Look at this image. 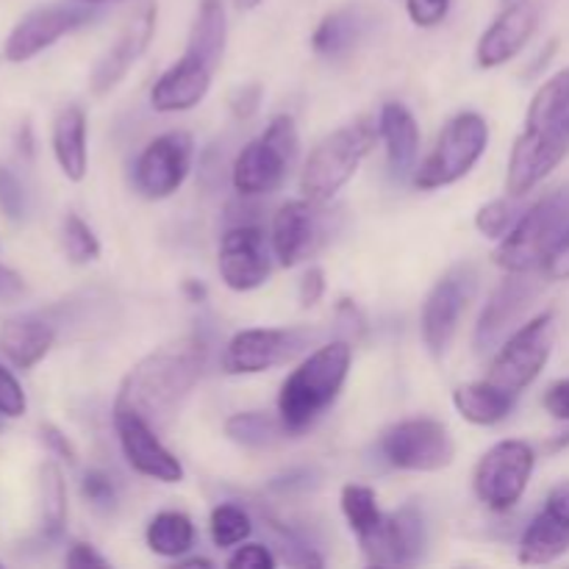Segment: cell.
<instances>
[{
	"label": "cell",
	"instance_id": "cell-1",
	"mask_svg": "<svg viewBox=\"0 0 569 569\" xmlns=\"http://www.w3.org/2000/svg\"><path fill=\"white\" fill-rule=\"evenodd\" d=\"M206 370V345L181 337L131 367L117 389V406H128L150 426L164 428L181 411Z\"/></svg>",
	"mask_w": 569,
	"mask_h": 569
},
{
	"label": "cell",
	"instance_id": "cell-2",
	"mask_svg": "<svg viewBox=\"0 0 569 569\" xmlns=\"http://www.w3.org/2000/svg\"><path fill=\"white\" fill-rule=\"evenodd\" d=\"M569 156V67L553 72L526 111V126L511 148L506 189L511 198L533 192Z\"/></svg>",
	"mask_w": 569,
	"mask_h": 569
},
{
	"label": "cell",
	"instance_id": "cell-3",
	"mask_svg": "<svg viewBox=\"0 0 569 569\" xmlns=\"http://www.w3.org/2000/svg\"><path fill=\"white\" fill-rule=\"evenodd\" d=\"M353 365V345L348 339H333L306 356L287 376L278 392V417L287 433L309 431L328 409L339 400Z\"/></svg>",
	"mask_w": 569,
	"mask_h": 569
},
{
	"label": "cell",
	"instance_id": "cell-4",
	"mask_svg": "<svg viewBox=\"0 0 569 569\" xmlns=\"http://www.w3.org/2000/svg\"><path fill=\"white\" fill-rule=\"evenodd\" d=\"M378 142V126L370 120H356L350 126L328 133L306 159L300 172V192L315 203H328L339 189L359 172L361 161Z\"/></svg>",
	"mask_w": 569,
	"mask_h": 569
},
{
	"label": "cell",
	"instance_id": "cell-5",
	"mask_svg": "<svg viewBox=\"0 0 569 569\" xmlns=\"http://www.w3.org/2000/svg\"><path fill=\"white\" fill-rule=\"evenodd\" d=\"M569 231V189L539 198L520 214L495 248V264L506 272L542 270L553 244Z\"/></svg>",
	"mask_w": 569,
	"mask_h": 569
},
{
	"label": "cell",
	"instance_id": "cell-6",
	"mask_svg": "<svg viewBox=\"0 0 569 569\" xmlns=\"http://www.w3.org/2000/svg\"><path fill=\"white\" fill-rule=\"evenodd\" d=\"M298 148L300 137L295 120L289 114H276L267 122L264 133L250 139L233 159V189L242 198H261V194L276 192L287 181Z\"/></svg>",
	"mask_w": 569,
	"mask_h": 569
},
{
	"label": "cell",
	"instance_id": "cell-7",
	"mask_svg": "<svg viewBox=\"0 0 569 569\" xmlns=\"http://www.w3.org/2000/svg\"><path fill=\"white\" fill-rule=\"evenodd\" d=\"M489 144V126L478 111H461L439 133L437 144L415 170V187L422 192L450 187L470 176Z\"/></svg>",
	"mask_w": 569,
	"mask_h": 569
},
{
	"label": "cell",
	"instance_id": "cell-8",
	"mask_svg": "<svg viewBox=\"0 0 569 569\" xmlns=\"http://www.w3.org/2000/svg\"><path fill=\"white\" fill-rule=\"evenodd\" d=\"M556 345V317L553 311L531 317L520 328L509 333L489 365V381L498 383L506 392L520 398L548 367Z\"/></svg>",
	"mask_w": 569,
	"mask_h": 569
},
{
	"label": "cell",
	"instance_id": "cell-9",
	"mask_svg": "<svg viewBox=\"0 0 569 569\" xmlns=\"http://www.w3.org/2000/svg\"><path fill=\"white\" fill-rule=\"evenodd\" d=\"M533 470H537V450L522 439H503L492 445L472 470L476 498L487 509L503 515L520 503Z\"/></svg>",
	"mask_w": 569,
	"mask_h": 569
},
{
	"label": "cell",
	"instance_id": "cell-10",
	"mask_svg": "<svg viewBox=\"0 0 569 569\" xmlns=\"http://www.w3.org/2000/svg\"><path fill=\"white\" fill-rule=\"evenodd\" d=\"M378 450L395 470L406 472H439L448 470L456 459V442L448 426L433 417H409L378 439Z\"/></svg>",
	"mask_w": 569,
	"mask_h": 569
},
{
	"label": "cell",
	"instance_id": "cell-11",
	"mask_svg": "<svg viewBox=\"0 0 569 569\" xmlns=\"http://www.w3.org/2000/svg\"><path fill=\"white\" fill-rule=\"evenodd\" d=\"M309 342L311 333L306 328H244L222 350V370L228 376H259L292 361Z\"/></svg>",
	"mask_w": 569,
	"mask_h": 569
},
{
	"label": "cell",
	"instance_id": "cell-12",
	"mask_svg": "<svg viewBox=\"0 0 569 569\" xmlns=\"http://www.w3.org/2000/svg\"><path fill=\"white\" fill-rule=\"evenodd\" d=\"M194 159V139L187 131H167L144 144L133 164V187L142 198H172L189 178Z\"/></svg>",
	"mask_w": 569,
	"mask_h": 569
},
{
	"label": "cell",
	"instance_id": "cell-13",
	"mask_svg": "<svg viewBox=\"0 0 569 569\" xmlns=\"http://www.w3.org/2000/svg\"><path fill=\"white\" fill-rule=\"evenodd\" d=\"M476 289V276L472 267H456L448 276L439 278L433 289L428 292L420 315L422 342L433 359H445L459 333L461 315L467 311V303Z\"/></svg>",
	"mask_w": 569,
	"mask_h": 569
},
{
	"label": "cell",
	"instance_id": "cell-14",
	"mask_svg": "<svg viewBox=\"0 0 569 569\" xmlns=\"http://www.w3.org/2000/svg\"><path fill=\"white\" fill-rule=\"evenodd\" d=\"M114 431L122 459L133 472L159 483H181L187 478L178 456L167 450V445L156 433V426H150L142 415L114 403Z\"/></svg>",
	"mask_w": 569,
	"mask_h": 569
},
{
	"label": "cell",
	"instance_id": "cell-15",
	"mask_svg": "<svg viewBox=\"0 0 569 569\" xmlns=\"http://www.w3.org/2000/svg\"><path fill=\"white\" fill-rule=\"evenodd\" d=\"M94 17L87 3H50L28 11L9 31L3 44V56L11 64H22L59 42L67 33L78 31Z\"/></svg>",
	"mask_w": 569,
	"mask_h": 569
},
{
	"label": "cell",
	"instance_id": "cell-16",
	"mask_svg": "<svg viewBox=\"0 0 569 569\" xmlns=\"http://www.w3.org/2000/svg\"><path fill=\"white\" fill-rule=\"evenodd\" d=\"M217 270L222 283L233 292H253L270 278V253H267L264 231L253 222H239L228 228L217 250Z\"/></svg>",
	"mask_w": 569,
	"mask_h": 569
},
{
	"label": "cell",
	"instance_id": "cell-17",
	"mask_svg": "<svg viewBox=\"0 0 569 569\" xmlns=\"http://www.w3.org/2000/svg\"><path fill=\"white\" fill-rule=\"evenodd\" d=\"M156 20H159L156 0H139L122 31L117 33L114 44L94 64L92 78H89V87L94 94H109L128 76V70L142 59L156 37Z\"/></svg>",
	"mask_w": 569,
	"mask_h": 569
},
{
	"label": "cell",
	"instance_id": "cell-18",
	"mask_svg": "<svg viewBox=\"0 0 569 569\" xmlns=\"http://www.w3.org/2000/svg\"><path fill=\"white\" fill-rule=\"evenodd\" d=\"M428 533L417 506H403L383 517V526L370 539L359 542L361 553L376 567H409L426 553Z\"/></svg>",
	"mask_w": 569,
	"mask_h": 569
},
{
	"label": "cell",
	"instance_id": "cell-19",
	"mask_svg": "<svg viewBox=\"0 0 569 569\" xmlns=\"http://www.w3.org/2000/svg\"><path fill=\"white\" fill-rule=\"evenodd\" d=\"M569 553V481L559 483L520 539V565H553Z\"/></svg>",
	"mask_w": 569,
	"mask_h": 569
},
{
	"label": "cell",
	"instance_id": "cell-20",
	"mask_svg": "<svg viewBox=\"0 0 569 569\" xmlns=\"http://www.w3.org/2000/svg\"><path fill=\"white\" fill-rule=\"evenodd\" d=\"M539 26V9L533 0H515L509 9L500 11L498 20L481 33L476 48V61L481 70H495L506 61L517 59L531 42Z\"/></svg>",
	"mask_w": 569,
	"mask_h": 569
},
{
	"label": "cell",
	"instance_id": "cell-21",
	"mask_svg": "<svg viewBox=\"0 0 569 569\" xmlns=\"http://www.w3.org/2000/svg\"><path fill=\"white\" fill-rule=\"evenodd\" d=\"M315 200H287L272 217V253L278 264L295 267L309 259L322 239V214Z\"/></svg>",
	"mask_w": 569,
	"mask_h": 569
},
{
	"label": "cell",
	"instance_id": "cell-22",
	"mask_svg": "<svg viewBox=\"0 0 569 569\" xmlns=\"http://www.w3.org/2000/svg\"><path fill=\"white\" fill-rule=\"evenodd\" d=\"M533 295H537V287L528 278V272H509L506 281H500V287L495 289L489 303L483 306L481 320L476 326L472 345H476L478 353L492 350L515 328V322H520V317L526 315Z\"/></svg>",
	"mask_w": 569,
	"mask_h": 569
},
{
	"label": "cell",
	"instance_id": "cell-23",
	"mask_svg": "<svg viewBox=\"0 0 569 569\" xmlns=\"http://www.w3.org/2000/svg\"><path fill=\"white\" fill-rule=\"evenodd\" d=\"M217 70H211L206 61L183 53L172 67H167L156 78L150 89V106L161 114H176V111H189L206 100L211 89V78Z\"/></svg>",
	"mask_w": 569,
	"mask_h": 569
},
{
	"label": "cell",
	"instance_id": "cell-24",
	"mask_svg": "<svg viewBox=\"0 0 569 569\" xmlns=\"http://www.w3.org/2000/svg\"><path fill=\"white\" fill-rule=\"evenodd\" d=\"M56 342V328L37 315L11 317L0 326V353L17 370H33Z\"/></svg>",
	"mask_w": 569,
	"mask_h": 569
},
{
	"label": "cell",
	"instance_id": "cell-25",
	"mask_svg": "<svg viewBox=\"0 0 569 569\" xmlns=\"http://www.w3.org/2000/svg\"><path fill=\"white\" fill-rule=\"evenodd\" d=\"M378 137L387 144V164L392 176L406 178L417 170V153H420V126L406 103H383L378 114Z\"/></svg>",
	"mask_w": 569,
	"mask_h": 569
},
{
	"label": "cell",
	"instance_id": "cell-26",
	"mask_svg": "<svg viewBox=\"0 0 569 569\" xmlns=\"http://www.w3.org/2000/svg\"><path fill=\"white\" fill-rule=\"evenodd\" d=\"M53 156L59 170L64 172L67 181L81 183L89 170V150H87V114L81 106L70 103L56 114L53 120Z\"/></svg>",
	"mask_w": 569,
	"mask_h": 569
},
{
	"label": "cell",
	"instance_id": "cell-27",
	"mask_svg": "<svg viewBox=\"0 0 569 569\" xmlns=\"http://www.w3.org/2000/svg\"><path fill=\"white\" fill-rule=\"evenodd\" d=\"M453 406L467 422L472 426L492 428L498 422H503L506 417L515 411L517 395L506 392L498 383H492L489 378L472 383H461L453 392Z\"/></svg>",
	"mask_w": 569,
	"mask_h": 569
},
{
	"label": "cell",
	"instance_id": "cell-28",
	"mask_svg": "<svg viewBox=\"0 0 569 569\" xmlns=\"http://www.w3.org/2000/svg\"><path fill=\"white\" fill-rule=\"evenodd\" d=\"M228 44V17L222 0H200L198 14H194L192 28H189L187 50L183 53L206 61L211 70H220L222 56Z\"/></svg>",
	"mask_w": 569,
	"mask_h": 569
},
{
	"label": "cell",
	"instance_id": "cell-29",
	"mask_svg": "<svg viewBox=\"0 0 569 569\" xmlns=\"http://www.w3.org/2000/svg\"><path fill=\"white\" fill-rule=\"evenodd\" d=\"M194 539H198L194 522L183 511H159L144 531L150 553L161 556V559H183L194 548Z\"/></svg>",
	"mask_w": 569,
	"mask_h": 569
},
{
	"label": "cell",
	"instance_id": "cell-30",
	"mask_svg": "<svg viewBox=\"0 0 569 569\" xmlns=\"http://www.w3.org/2000/svg\"><path fill=\"white\" fill-rule=\"evenodd\" d=\"M39 509H42V537L56 542L67 528V487L56 461H44L39 467Z\"/></svg>",
	"mask_w": 569,
	"mask_h": 569
},
{
	"label": "cell",
	"instance_id": "cell-31",
	"mask_svg": "<svg viewBox=\"0 0 569 569\" xmlns=\"http://www.w3.org/2000/svg\"><path fill=\"white\" fill-rule=\"evenodd\" d=\"M361 37V17L353 9H339L331 11L320 20V26L311 33V48L317 56H326V59H339V56L348 53L356 44V39Z\"/></svg>",
	"mask_w": 569,
	"mask_h": 569
},
{
	"label": "cell",
	"instance_id": "cell-32",
	"mask_svg": "<svg viewBox=\"0 0 569 569\" xmlns=\"http://www.w3.org/2000/svg\"><path fill=\"white\" fill-rule=\"evenodd\" d=\"M226 437L242 448H270L278 439L287 437L281 417L267 411H237L226 420Z\"/></svg>",
	"mask_w": 569,
	"mask_h": 569
},
{
	"label": "cell",
	"instance_id": "cell-33",
	"mask_svg": "<svg viewBox=\"0 0 569 569\" xmlns=\"http://www.w3.org/2000/svg\"><path fill=\"white\" fill-rule=\"evenodd\" d=\"M339 506L348 520L350 531L356 533L359 542L370 539L378 528L383 526V511L378 509L376 489L365 487V483H345L342 495H339Z\"/></svg>",
	"mask_w": 569,
	"mask_h": 569
},
{
	"label": "cell",
	"instance_id": "cell-34",
	"mask_svg": "<svg viewBox=\"0 0 569 569\" xmlns=\"http://www.w3.org/2000/svg\"><path fill=\"white\" fill-rule=\"evenodd\" d=\"M209 531L217 548H237V545L248 542V537L253 533V520L242 506L220 503L211 509Z\"/></svg>",
	"mask_w": 569,
	"mask_h": 569
},
{
	"label": "cell",
	"instance_id": "cell-35",
	"mask_svg": "<svg viewBox=\"0 0 569 569\" xmlns=\"http://www.w3.org/2000/svg\"><path fill=\"white\" fill-rule=\"evenodd\" d=\"M61 244L72 264H92L100 259V239L87 220L78 214H67L61 226Z\"/></svg>",
	"mask_w": 569,
	"mask_h": 569
},
{
	"label": "cell",
	"instance_id": "cell-36",
	"mask_svg": "<svg viewBox=\"0 0 569 569\" xmlns=\"http://www.w3.org/2000/svg\"><path fill=\"white\" fill-rule=\"evenodd\" d=\"M522 211L517 209L515 200L509 198H498V200H489L487 206H481L476 214V228L481 237L487 239H503L506 233L515 228V222L520 220Z\"/></svg>",
	"mask_w": 569,
	"mask_h": 569
},
{
	"label": "cell",
	"instance_id": "cell-37",
	"mask_svg": "<svg viewBox=\"0 0 569 569\" xmlns=\"http://www.w3.org/2000/svg\"><path fill=\"white\" fill-rule=\"evenodd\" d=\"M28 400L22 392V383L17 381L14 372L6 365H0V417L3 420H17V417L26 415Z\"/></svg>",
	"mask_w": 569,
	"mask_h": 569
},
{
	"label": "cell",
	"instance_id": "cell-38",
	"mask_svg": "<svg viewBox=\"0 0 569 569\" xmlns=\"http://www.w3.org/2000/svg\"><path fill=\"white\" fill-rule=\"evenodd\" d=\"M81 495L98 511H111L117 506V489L111 478L100 470H89L81 481Z\"/></svg>",
	"mask_w": 569,
	"mask_h": 569
},
{
	"label": "cell",
	"instance_id": "cell-39",
	"mask_svg": "<svg viewBox=\"0 0 569 569\" xmlns=\"http://www.w3.org/2000/svg\"><path fill=\"white\" fill-rule=\"evenodd\" d=\"M28 200H26V189H22L20 178L14 176L11 170L0 167V211H3L9 220L20 222L26 217Z\"/></svg>",
	"mask_w": 569,
	"mask_h": 569
},
{
	"label": "cell",
	"instance_id": "cell-40",
	"mask_svg": "<svg viewBox=\"0 0 569 569\" xmlns=\"http://www.w3.org/2000/svg\"><path fill=\"white\" fill-rule=\"evenodd\" d=\"M276 565L278 561L270 548L259 542H242V548L233 550L231 559L226 561L228 569H272Z\"/></svg>",
	"mask_w": 569,
	"mask_h": 569
},
{
	"label": "cell",
	"instance_id": "cell-41",
	"mask_svg": "<svg viewBox=\"0 0 569 569\" xmlns=\"http://www.w3.org/2000/svg\"><path fill=\"white\" fill-rule=\"evenodd\" d=\"M411 22L420 28H437L448 17L450 0H406Z\"/></svg>",
	"mask_w": 569,
	"mask_h": 569
},
{
	"label": "cell",
	"instance_id": "cell-42",
	"mask_svg": "<svg viewBox=\"0 0 569 569\" xmlns=\"http://www.w3.org/2000/svg\"><path fill=\"white\" fill-rule=\"evenodd\" d=\"M39 437H42V445L50 450V453L56 456V459L67 461V465H76L78 450H76V445L70 442V437H67V433L61 431V428H56V426H50V422H44V426L39 428Z\"/></svg>",
	"mask_w": 569,
	"mask_h": 569
},
{
	"label": "cell",
	"instance_id": "cell-43",
	"mask_svg": "<svg viewBox=\"0 0 569 569\" xmlns=\"http://www.w3.org/2000/svg\"><path fill=\"white\" fill-rule=\"evenodd\" d=\"M542 276L548 278V281H569V231L548 253V259H545L542 264Z\"/></svg>",
	"mask_w": 569,
	"mask_h": 569
},
{
	"label": "cell",
	"instance_id": "cell-44",
	"mask_svg": "<svg viewBox=\"0 0 569 569\" xmlns=\"http://www.w3.org/2000/svg\"><path fill=\"white\" fill-rule=\"evenodd\" d=\"M322 295H326V272H322L320 267H309L306 276L300 278V287H298L300 306H303V309H311V306L320 303Z\"/></svg>",
	"mask_w": 569,
	"mask_h": 569
},
{
	"label": "cell",
	"instance_id": "cell-45",
	"mask_svg": "<svg viewBox=\"0 0 569 569\" xmlns=\"http://www.w3.org/2000/svg\"><path fill=\"white\" fill-rule=\"evenodd\" d=\"M542 403H545V411H548L553 420L569 422V378H561V381L550 383Z\"/></svg>",
	"mask_w": 569,
	"mask_h": 569
},
{
	"label": "cell",
	"instance_id": "cell-46",
	"mask_svg": "<svg viewBox=\"0 0 569 569\" xmlns=\"http://www.w3.org/2000/svg\"><path fill=\"white\" fill-rule=\"evenodd\" d=\"M261 103V87L259 83H244L237 92L231 94V111L239 117V120H248V117L256 114Z\"/></svg>",
	"mask_w": 569,
	"mask_h": 569
},
{
	"label": "cell",
	"instance_id": "cell-47",
	"mask_svg": "<svg viewBox=\"0 0 569 569\" xmlns=\"http://www.w3.org/2000/svg\"><path fill=\"white\" fill-rule=\"evenodd\" d=\"M64 565L70 569H103V567H109V559H103V556H100L92 545L76 542L70 550H67Z\"/></svg>",
	"mask_w": 569,
	"mask_h": 569
},
{
	"label": "cell",
	"instance_id": "cell-48",
	"mask_svg": "<svg viewBox=\"0 0 569 569\" xmlns=\"http://www.w3.org/2000/svg\"><path fill=\"white\" fill-rule=\"evenodd\" d=\"M26 292V281L17 270L0 264V300H14Z\"/></svg>",
	"mask_w": 569,
	"mask_h": 569
},
{
	"label": "cell",
	"instance_id": "cell-49",
	"mask_svg": "<svg viewBox=\"0 0 569 569\" xmlns=\"http://www.w3.org/2000/svg\"><path fill=\"white\" fill-rule=\"evenodd\" d=\"M183 292H187L189 298H192V300H198V303H200V300L206 298V289L200 287V283H194V281H187V283H183Z\"/></svg>",
	"mask_w": 569,
	"mask_h": 569
},
{
	"label": "cell",
	"instance_id": "cell-50",
	"mask_svg": "<svg viewBox=\"0 0 569 569\" xmlns=\"http://www.w3.org/2000/svg\"><path fill=\"white\" fill-rule=\"evenodd\" d=\"M176 565H178V567H206V569L214 567L209 559H178Z\"/></svg>",
	"mask_w": 569,
	"mask_h": 569
},
{
	"label": "cell",
	"instance_id": "cell-51",
	"mask_svg": "<svg viewBox=\"0 0 569 569\" xmlns=\"http://www.w3.org/2000/svg\"><path fill=\"white\" fill-rule=\"evenodd\" d=\"M233 6H237L239 11H253V9H259L261 0H233Z\"/></svg>",
	"mask_w": 569,
	"mask_h": 569
},
{
	"label": "cell",
	"instance_id": "cell-52",
	"mask_svg": "<svg viewBox=\"0 0 569 569\" xmlns=\"http://www.w3.org/2000/svg\"><path fill=\"white\" fill-rule=\"evenodd\" d=\"M76 3H87V6H100V3H117V0H76Z\"/></svg>",
	"mask_w": 569,
	"mask_h": 569
}]
</instances>
